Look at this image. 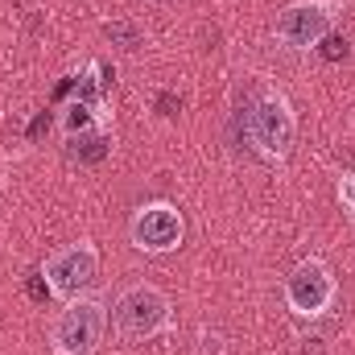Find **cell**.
I'll use <instances>...</instances> for the list:
<instances>
[{
	"instance_id": "cell-1",
	"label": "cell",
	"mask_w": 355,
	"mask_h": 355,
	"mask_svg": "<svg viewBox=\"0 0 355 355\" xmlns=\"http://www.w3.org/2000/svg\"><path fill=\"white\" fill-rule=\"evenodd\" d=\"M54 352L58 355H95L99 339H103V306L95 297H79L71 302L58 322H54Z\"/></svg>"
},
{
	"instance_id": "cell-2",
	"label": "cell",
	"mask_w": 355,
	"mask_h": 355,
	"mask_svg": "<svg viewBox=\"0 0 355 355\" xmlns=\"http://www.w3.org/2000/svg\"><path fill=\"white\" fill-rule=\"evenodd\" d=\"M170 318V302L153 285H132L116 302V327L124 339H153Z\"/></svg>"
},
{
	"instance_id": "cell-3",
	"label": "cell",
	"mask_w": 355,
	"mask_h": 355,
	"mask_svg": "<svg viewBox=\"0 0 355 355\" xmlns=\"http://www.w3.org/2000/svg\"><path fill=\"white\" fill-rule=\"evenodd\" d=\"M248 132H252V145H257L265 157H272V162L289 157L293 137H297V120H293L285 95H265V99L252 107V116H248Z\"/></svg>"
},
{
	"instance_id": "cell-4",
	"label": "cell",
	"mask_w": 355,
	"mask_h": 355,
	"mask_svg": "<svg viewBox=\"0 0 355 355\" xmlns=\"http://www.w3.org/2000/svg\"><path fill=\"white\" fill-rule=\"evenodd\" d=\"M331 21H335V4L331 0H297L289 8H281L277 37L289 50H310V46H318L331 33Z\"/></svg>"
},
{
	"instance_id": "cell-5",
	"label": "cell",
	"mask_w": 355,
	"mask_h": 355,
	"mask_svg": "<svg viewBox=\"0 0 355 355\" xmlns=\"http://www.w3.org/2000/svg\"><path fill=\"white\" fill-rule=\"evenodd\" d=\"M285 302L293 306V314H306V318H318L331 310L335 302V281L322 261H302L285 277Z\"/></svg>"
},
{
	"instance_id": "cell-6",
	"label": "cell",
	"mask_w": 355,
	"mask_h": 355,
	"mask_svg": "<svg viewBox=\"0 0 355 355\" xmlns=\"http://www.w3.org/2000/svg\"><path fill=\"white\" fill-rule=\"evenodd\" d=\"M95 272H99L95 248L91 244H67V248H58L46 261V285H50V293L79 297L91 281H95Z\"/></svg>"
},
{
	"instance_id": "cell-7",
	"label": "cell",
	"mask_w": 355,
	"mask_h": 355,
	"mask_svg": "<svg viewBox=\"0 0 355 355\" xmlns=\"http://www.w3.org/2000/svg\"><path fill=\"white\" fill-rule=\"evenodd\" d=\"M132 244L141 248V252H170L182 244V215H178V207L170 202H149V207H141L137 215H132Z\"/></svg>"
},
{
	"instance_id": "cell-8",
	"label": "cell",
	"mask_w": 355,
	"mask_h": 355,
	"mask_svg": "<svg viewBox=\"0 0 355 355\" xmlns=\"http://www.w3.org/2000/svg\"><path fill=\"white\" fill-rule=\"evenodd\" d=\"M75 162H83V166H95V162H103L107 157V137L103 132H79V141H75Z\"/></svg>"
},
{
	"instance_id": "cell-9",
	"label": "cell",
	"mask_w": 355,
	"mask_h": 355,
	"mask_svg": "<svg viewBox=\"0 0 355 355\" xmlns=\"http://www.w3.org/2000/svg\"><path fill=\"white\" fill-rule=\"evenodd\" d=\"M103 33H107L120 50H141V46H145V33H141V25H132V21H107Z\"/></svg>"
},
{
	"instance_id": "cell-10",
	"label": "cell",
	"mask_w": 355,
	"mask_h": 355,
	"mask_svg": "<svg viewBox=\"0 0 355 355\" xmlns=\"http://www.w3.org/2000/svg\"><path fill=\"white\" fill-rule=\"evenodd\" d=\"M87 124H91V103H75V107L67 112V128L79 132V128H87Z\"/></svg>"
},
{
	"instance_id": "cell-11",
	"label": "cell",
	"mask_w": 355,
	"mask_h": 355,
	"mask_svg": "<svg viewBox=\"0 0 355 355\" xmlns=\"http://www.w3.org/2000/svg\"><path fill=\"white\" fill-rule=\"evenodd\" d=\"M322 58H331V62H335V58H347V37H331V33H327V37H322Z\"/></svg>"
},
{
	"instance_id": "cell-12",
	"label": "cell",
	"mask_w": 355,
	"mask_h": 355,
	"mask_svg": "<svg viewBox=\"0 0 355 355\" xmlns=\"http://www.w3.org/2000/svg\"><path fill=\"white\" fill-rule=\"evenodd\" d=\"M153 107H157V112H162V116H178V112H182V99H178L174 91H162V95H157V103H153Z\"/></svg>"
},
{
	"instance_id": "cell-13",
	"label": "cell",
	"mask_w": 355,
	"mask_h": 355,
	"mask_svg": "<svg viewBox=\"0 0 355 355\" xmlns=\"http://www.w3.org/2000/svg\"><path fill=\"white\" fill-rule=\"evenodd\" d=\"M339 198H343V207L355 215V174H347L343 182H339Z\"/></svg>"
},
{
	"instance_id": "cell-14",
	"label": "cell",
	"mask_w": 355,
	"mask_h": 355,
	"mask_svg": "<svg viewBox=\"0 0 355 355\" xmlns=\"http://www.w3.org/2000/svg\"><path fill=\"white\" fill-rule=\"evenodd\" d=\"M46 293H50V285H46L42 277H29V297H37V302H42Z\"/></svg>"
},
{
	"instance_id": "cell-15",
	"label": "cell",
	"mask_w": 355,
	"mask_h": 355,
	"mask_svg": "<svg viewBox=\"0 0 355 355\" xmlns=\"http://www.w3.org/2000/svg\"><path fill=\"white\" fill-rule=\"evenodd\" d=\"M153 4H174V0H153Z\"/></svg>"
}]
</instances>
